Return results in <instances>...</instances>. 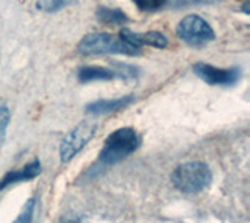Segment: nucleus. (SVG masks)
Returning <instances> with one entry per match:
<instances>
[{"label":"nucleus","mask_w":250,"mask_h":223,"mask_svg":"<svg viewBox=\"0 0 250 223\" xmlns=\"http://www.w3.org/2000/svg\"><path fill=\"white\" fill-rule=\"evenodd\" d=\"M141 145V136L133 128H119L106 137L97 164L113 166L119 161L128 158Z\"/></svg>","instance_id":"f257e3e1"},{"label":"nucleus","mask_w":250,"mask_h":223,"mask_svg":"<svg viewBox=\"0 0 250 223\" xmlns=\"http://www.w3.org/2000/svg\"><path fill=\"white\" fill-rule=\"evenodd\" d=\"M170 181L174 187L185 194H197L207 189L213 181V173L209 167L202 161H189L180 164L172 172Z\"/></svg>","instance_id":"f03ea898"},{"label":"nucleus","mask_w":250,"mask_h":223,"mask_svg":"<svg viewBox=\"0 0 250 223\" xmlns=\"http://www.w3.org/2000/svg\"><path fill=\"white\" fill-rule=\"evenodd\" d=\"M78 52L82 55L92 56V55H128L136 56L141 53V49L133 47L128 42H125L121 36H113L109 33H91L86 35L78 44Z\"/></svg>","instance_id":"7ed1b4c3"},{"label":"nucleus","mask_w":250,"mask_h":223,"mask_svg":"<svg viewBox=\"0 0 250 223\" xmlns=\"http://www.w3.org/2000/svg\"><path fill=\"white\" fill-rule=\"evenodd\" d=\"M177 36L191 47H203L216 37L211 25L197 14H188L178 22Z\"/></svg>","instance_id":"20e7f679"},{"label":"nucleus","mask_w":250,"mask_h":223,"mask_svg":"<svg viewBox=\"0 0 250 223\" xmlns=\"http://www.w3.org/2000/svg\"><path fill=\"white\" fill-rule=\"evenodd\" d=\"M96 130H97L96 122L83 120L72 130V131H69L60 145L61 163H69L77 153H80L84 145L92 139Z\"/></svg>","instance_id":"39448f33"},{"label":"nucleus","mask_w":250,"mask_h":223,"mask_svg":"<svg viewBox=\"0 0 250 223\" xmlns=\"http://www.w3.org/2000/svg\"><path fill=\"white\" fill-rule=\"evenodd\" d=\"M192 71L200 80L211 84V86H225V88L236 84L241 75V71L238 67L221 69L207 63H195L192 66Z\"/></svg>","instance_id":"423d86ee"},{"label":"nucleus","mask_w":250,"mask_h":223,"mask_svg":"<svg viewBox=\"0 0 250 223\" xmlns=\"http://www.w3.org/2000/svg\"><path fill=\"white\" fill-rule=\"evenodd\" d=\"M119 36L125 42H128L133 47L141 49L143 45H150V47L156 49H164L167 47V37L163 33L158 32H146V33H135L128 28L121 30Z\"/></svg>","instance_id":"0eeeda50"},{"label":"nucleus","mask_w":250,"mask_h":223,"mask_svg":"<svg viewBox=\"0 0 250 223\" xmlns=\"http://www.w3.org/2000/svg\"><path fill=\"white\" fill-rule=\"evenodd\" d=\"M41 173V163L39 159H33L30 163L19 168V170H13V172H8L2 180H0V190L6 189L8 186H13L16 183H22V181H30L36 178V176Z\"/></svg>","instance_id":"6e6552de"},{"label":"nucleus","mask_w":250,"mask_h":223,"mask_svg":"<svg viewBox=\"0 0 250 223\" xmlns=\"http://www.w3.org/2000/svg\"><path fill=\"white\" fill-rule=\"evenodd\" d=\"M133 95L121 97V98H104V100H96V102L86 105V111L89 114H109V112H117L124 110L125 106H128L133 102Z\"/></svg>","instance_id":"1a4fd4ad"},{"label":"nucleus","mask_w":250,"mask_h":223,"mask_svg":"<svg viewBox=\"0 0 250 223\" xmlns=\"http://www.w3.org/2000/svg\"><path fill=\"white\" fill-rule=\"evenodd\" d=\"M78 80L82 83H91V81H108L114 80L117 72L111 71L108 67H100V66H83L78 69Z\"/></svg>","instance_id":"9d476101"},{"label":"nucleus","mask_w":250,"mask_h":223,"mask_svg":"<svg viewBox=\"0 0 250 223\" xmlns=\"http://www.w3.org/2000/svg\"><path fill=\"white\" fill-rule=\"evenodd\" d=\"M97 19L105 25H121L125 24L128 20V18L121 10H116V8H102L97 10Z\"/></svg>","instance_id":"9b49d317"},{"label":"nucleus","mask_w":250,"mask_h":223,"mask_svg":"<svg viewBox=\"0 0 250 223\" xmlns=\"http://www.w3.org/2000/svg\"><path fill=\"white\" fill-rule=\"evenodd\" d=\"M33 212H35V198H30L25 203V206H23V209L21 211L19 217L13 223H30L31 217H33Z\"/></svg>","instance_id":"f8f14e48"},{"label":"nucleus","mask_w":250,"mask_h":223,"mask_svg":"<svg viewBox=\"0 0 250 223\" xmlns=\"http://www.w3.org/2000/svg\"><path fill=\"white\" fill-rule=\"evenodd\" d=\"M39 2V8L47 11V13H55L61 10L69 0H38Z\"/></svg>","instance_id":"ddd939ff"},{"label":"nucleus","mask_w":250,"mask_h":223,"mask_svg":"<svg viewBox=\"0 0 250 223\" xmlns=\"http://www.w3.org/2000/svg\"><path fill=\"white\" fill-rule=\"evenodd\" d=\"M8 124H10V110L3 100H0V137L3 136Z\"/></svg>","instance_id":"4468645a"},{"label":"nucleus","mask_w":250,"mask_h":223,"mask_svg":"<svg viewBox=\"0 0 250 223\" xmlns=\"http://www.w3.org/2000/svg\"><path fill=\"white\" fill-rule=\"evenodd\" d=\"M58 223H83V222H82V217H80V215H77V214H74V212H69V214H64V215H62Z\"/></svg>","instance_id":"2eb2a0df"},{"label":"nucleus","mask_w":250,"mask_h":223,"mask_svg":"<svg viewBox=\"0 0 250 223\" xmlns=\"http://www.w3.org/2000/svg\"><path fill=\"white\" fill-rule=\"evenodd\" d=\"M197 3H214V2H219V0H195Z\"/></svg>","instance_id":"dca6fc26"},{"label":"nucleus","mask_w":250,"mask_h":223,"mask_svg":"<svg viewBox=\"0 0 250 223\" xmlns=\"http://www.w3.org/2000/svg\"><path fill=\"white\" fill-rule=\"evenodd\" d=\"M242 11H244V14H249V2L244 3V6H242Z\"/></svg>","instance_id":"f3484780"},{"label":"nucleus","mask_w":250,"mask_h":223,"mask_svg":"<svg viewBox=\"0 0 250 223\" xmlns=\"http://www.w3.org/2000/svg\"><path fill=\"white\" fill-rule=\"evenodd\" d=\"M155 2H158V3H161V5H164V2H166V0H155Z\"/></svg>","instance_id":"a211bd4d"}]
</instances>
